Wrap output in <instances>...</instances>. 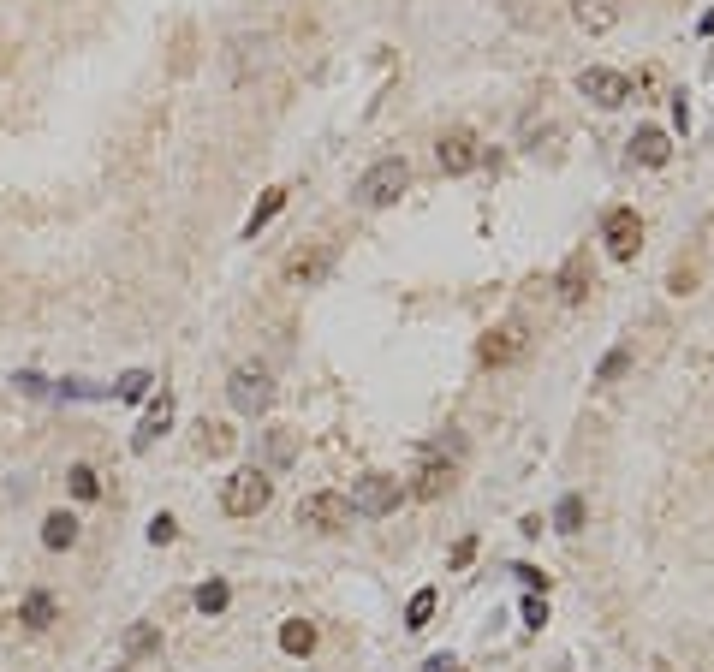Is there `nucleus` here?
I'll list each match as a JSON object with an SVG mask.
<instances>
[{
  "label": "nucleus",
  "instance_id": "nucleus-15",
  "mask_svg": "<svg viewBox=\"0 0 714 672\" xmlns=\"http://www.w3.org/2000/svg\"><path fill=\"white\" fill-rule=\"evenodd\" d=\"M72 542H78V518H72V512H48V518H42V548H48V554H66Z\"/></svg>",
  "mask_w": 714,
  "mask_h": 672
},
{
  "label": "nucleus",
  "instance_id": "nucleus-14",
  "mask_svg": "<svg viewBox=\"0 0 714 672\" xmlns=\"http://www.w3.org/2000/svg\"><path fill=\"white\" fill-rule=\"evenodd\" d=\"M631 155H637L643 167H667V155H673V143H667V131H655V125H643V131L631 137Z\"/></svg>",
  "mask_w": 714,
  "mask_h": 672
},
{
  "label": "nucleus",
  "instance_id": "nucleus-2",
  "mask_svg": "<svg viewBox=\"0 0 714 672\" xmlns=\"http://www.w3.org/2000/svg\"><path fill=\"white\" fill-rule=\"evenodd\" d=\"M405 185H411V167H405V155H387V161H375V167L357 179V203H369V209H387V203H399V197H405Z\"/></svg>",
  "mask_w": 714,
  "mask_h": 672
},
{
  "label": "nucleus",
  "instance_id": "nucleus-28",
  "mask_svg": "<svg viewBox=\"0 0 714 672\" xmlns=\"http://www.w3.org/2000/svg\"><path fill=\"white\" fill-rule=\"evenodd\" d=\"M524 625H530V631H542V625H548V601H542L536 589L524 595Z\"/></svg>",
  "mask_w": 714,
  "mask_h": 672
},
{
  "label": "nucleus",
  "instance_id": "nucleus-30",
  "mask_svg": "<svg viewBox=\"0 0 714 672\" xmlns=\"http://www.w3.org/2000/svg\"><path fill=\"white\" fill-rule=\"evenodd\" d=\"M423 672H465V661H459V655H429Z\"/></svg>",
  "mask_w": 714,
  "mask_h": 672
},
{
  "label": "nucleus",
  "instance_id": "nucleus-9",
  "mask_svg": "<svg viewBox=\"0 0 714 672\" xmlns=\"http://www.w3.org/2000/svg\"><path fill=\"white\" fill-rule=\"evenodd\" d=\"M435 161H441V173H471L476 167V137L459 125V131H447L441 143H435Z\"/></svg>",
  "mask_w": 714,
  "mask_h": 672
},
{
  "label": "nucleus",
  "instance_id": "nucleus-31",
  "mask_svg": "<svg viewBox=\"0 0 714 672\" xmlns=\"http://www.w3.org/2000/svg\"><path fill=\"white\" fill-rule=\"evenodd\" d=\"M625 363H631V357H625V351H613V357L601 363V381H613V375H625Z\"/></svg>",
  "mask_w": 714,
  "mask_h": 672
},
{
  "label": "nucleus",
  "instance_id": "nucleus-1",
  "mask_svg": "<svg viewBox=\"0 0 714 672\" xmlns=\"http://www.w3.org/2000/svg\"><path fill=\"white\" fill-rule=\"evenodd\" d=\"M268 500H274V482H268L262 464H244V470H233V476L221 482V512H227V518H256Z\"/></svg>",
  "mask_w": 714,
  "mask_h": 672
},
{
  "label": "nucleus",
  "instance_id": "nucleus-25",
  "mask_svg": "<svg viewBox=\"0 0 714 672\" xmlns=\"http://www.w3.org/2000/svg\"><path fill=\"white\" fill-rule=\"evenodd\" d=\"M149 387H155V375H149V369H131V375H119V399H143V393H149Z\"/></svg>",
  "mask_w": 714,
  "mask_h": 672
},
{
  "label": "nucleus",
  "instance_id": "nucleus-18",
  "mask_svg": "<svg viewBox=\"0 0 714 672\" xmlns=\"http://www.w3.org/2000/svg\"><path fill=\"white\" fill-rule=\"evenodd\" d=\"M191 601H197V613H209V619H215V613H227V601H233V583H227V577H209V583H203Z\"/></svg>",
  "mask_w": 714,
  "mask_h": 672
},
{
  "label": "nucleus",
  "instance_id": "nucleus-10",
  "mask_svg": "<svg viewBox=\"0 0 714 672\" xmlns=\"http://www.w3.org/2000/svg\"><path fill=\"white\" fill-rule=\"evenodd\" d=\"M566 6H572L578 30H590V36H607L619 24V12H625V0H566Z\"/></svg>",
  "mask_w": 714,
  "mask_h": 672
},
{
  "label": "nucleus",
  "instance_id": "nucleus-11",
  "mask_svg": "<svg viewBox=\"0 0 714 672\" xmlns=\"http://www.w3.org/2000/svg\"><path fill=\"white\" fill-rule=\"evenodd\" d=\"M167 423H173V393H155V399H149V411H143V423H137V435H131V447L149 452L161 435H167Z\"/></svg>",
  "mask_w": 714,
  "mask_h": 672
},
{
  "label": "nucleus",
  "instance_id": "nucleus-19",
  "mask_svg": "<svg viewBox=\"0 0 714 672\" xmlns=\"http://www.w3.org/2000/svg\"><path fill=\"white\" fill-rule=\"evenodd\" d=\"M280 649H286V655H310V649H316V625H310V619H286V625H280Z\"/></svg>",
  "mask_w": 714,
  "mask_h": 672
},
{
  "label": "nucleus",
  "instance_id": "nucleus-29",
  "mask_svg": "<svg viewBox=\"0 0 714 672\" xmlns=\"http://www.w3.org/2000/svg\"><path fill=\"white\" fill-rule=\"evenodd\" d=\"M512 577H524V583H530V589H536V595H542V589H548V577H542V571H536V565H512Z\"/></svg>",
  "mask_w": 714,
  "mask_h": 672
},
{
  "label": "nucleus",
  "instance_id": "nucleus-21",
  "mask_svg": "<svg viewBox=\"0 0 714 672\" xmlns=\"http://www.w3.org/2000/svg\"><path fill=\"white\" fill-rule=\"evenodd\" d=\"M554 530H560V536H578V530H584V494H566V500H560Z\"/></svg>",
  "mask_w": 714,
  "mask_h": 672
},
{
  "label": "nucleus",
  "instance_id": "nucleus-12",
  "mask_svg": "<svg viewBox=\"0 0 714 672\" xmlns=\"http://www.w3.org/2000/svg\"><path fill=\"white\" fill-rule=\"evenodd\" d=\"M447 488H453V458L429 452V458H423V470H417V482H411V494H417V500H441Z\"/></svg>",
  "mask_w": 714,
  "mask_h": 672
},
{
  "label": "nucleus",
  "instance_id": "nucleus-24",
  "mask_svg": "<svg viewBox=\"0 0 714 672\" xmlns=\"http://www.w3.org/2000/svg\"><path fill=\"white\" fill-rule=\"evenodd\" d=\"M161 649V631L155 625H131V637H125V655L137 661V655H155Z\"/></svg>",
  "mask_w": 714,
  "mask_h": 672
},
{
  "label": "nucleus",
  "instance_id": "nucleus-5",
  "mask_svg": "<svg viewBox=\"0 0 714 672\" xmlns=\"http://www.w3.org/2000/svg\"><path fill=\"white\" fill-rule=\"evenodd\" d=\"M399 500H405V482H393V476L369 470V476L357 482V494H352V512H357V518H387Z\"/></svg>",
  "mask_w": 714,
  "mask_h": 672
},
{
  "label": "nucleus",
  "instance_id": "nucleus-13",
  "mask_svg": "<svg viewBox=\"0 0 714 672\" xmlns=\"http://www.w3.org/2000/svg\"><path fill=\"white\" fill-rule=\"evenodd\" d=\"M512 357H518V328H488V334L476 339V363L482 369H500Z\"/></svg>",
  "mask_w": 714,
  "mask_h": 672
},
{
  "label": "nucleus",
  "instance_id": "nucleus-22",
  "mask_svg": "<svg viewBox=\"0 0 714 672\" xmlns=\"http://www.w3.org/2000/svg\"><path fill=\"white\" fill-rule=\"evenodd\" d=\"M66 488H72V500H96V494H102V482H96L90 464H72V470H66Z\"/></svg>",
  "mask_w": 714,
  "mask_h": 672
},
{
  "label": "nucleus",
  "instance_id": "nucleus-6",
  "mask_svg": "<svg viewBox=\"0 0 714 672\" xmlns=\"http://www.w3.org/2000/svg\"><path fill=\"white\" fill-rule=\"evenodd\" d=\"M328 262H334V250H328V244H316V238H304V244L280 262V280L304 292V286H316V280L328 274Z\"/></svg>",
  "mask_w": 714,
  "mask_h": 672
},
{
  "label": "nucleus",
  "instance_id": "nucleus-7",
  "mask_svg": "<svg viewBox=\"0 0 714 672\" xmlns=\"http://www.w3.org/2000/svg\"><path fill=\"white\" fill-rule=\"evenodd\" d=\"M601 238H607V256H613V262H631V256L643 250V215H637V209H613L607 226H601Z\"/></svg>",
  "mask_w": 714,
  "mask_h": 672
},
{
  "label": "nucleus",
  "instance_id": "nucleus-26",
  "mask_svg": "<svg viewBox=\"0 0 714 672\" xmlns=\"http://www.w3.org/2000/svg\"><path fill=\"white\" fill-rule=\"evenodd\" d=\"M197 435H203V441H197L203 452H227V447H233V429H227V423H203Z\"/></svg>",
  "mask_w": 714,
  "mask_h": 672
},
{
  "label": "nucleus",
  "instance_id": "nucleus-8",
  "mask_svg": "<svg viewBox=\"0 0 714 672\" xmlns=\"http://www.w3.org/2000/svg\"><path fill=\"white\" fill-rule=\"evenodd\" d=\"M578 90L590 96L595 108H625V102H631V78H625V72H607V66L578 72Z\"/></svg>",
  "mask_w": 714,
  "mask_h": 672
},
{
  "label": "nucleus",
  "instance_id": "nucleus-4",
  "mask_svg": "<svg viewBox=\"0 0 714 672\" xmlns=\"http://www.w3.org/2000/svg\"><path fill=\"white\" fill-rule=\"evenodd\" d=\"M298 524L304 530H316V536H340L346 524H352V500L346 494H304V506H298Z\"/></svg>",
  "mask_w": 714,
  "mask_h": 672
},
{
  "label": "nucleus",
  "instance_id": "nucleus-17",
  "mask_svg": "<svg viewBox=\"0 0 714 672\" xmlns=\"http://www.w3.org/2000/svg\"><path fill=\"white\" fill-rule=\"evenodd\" d=\"M18 619H24V631H48L54 625V595L48 589H30L24 607H18Z\"/></svg>",
  "mask_w": 714,
  "mask_h": 672
},
{
  "label": "nucleus",
  "instance_id": "nucleus-20",
  "mask_svg": "<svg viewBox=\"0 0 714 672\" xmlns=\"http://www.w3.org/2000/svg\"><path fill=\"white\" fill-rule=\"evenodd\" d=\"M280 209H286V191H262V203H256V209H250V221H244V238H256V232L274 221Z\"/></svg>",
  "mask_w": 714,
  "mask_h": 672
},
{
  "label": "nucleus",
  "instance_id": "nucleus-16",
  "mask_svg": "<svg viewBox=\"0 0 714 672\" xmlns=\"http://www.w3.org/2000/svg\"><path fill=\"white\" fill-rule=\"evenodd\" d=\"M584 292H590V256L578 250V256L560 268V298H566V304H584Z\"/></svg>",
  "mask_w": 714,
  "mask_h": 672
},
{
  "label": "nucleus",
  "instance_id": "nucleus-23",
  "mask_svg": "<svg viewBox=\"0 0 714 672\" xmlns=\"http://www.w3.org/2000/svg\"><path fill=\"white\" fill-rule=\"evenodd\" d=\"M429 619H435V589H417L411 607H405V631H423Z\"/></svg>",
  "mask_w": 714,
  "mask_h": 672
},
{
  "label": "nucleus",
  "instance_id": "nucleus-3",
  "mask_svg": "<svg viewBox=\"0 0 714 672\" xmlns=\"http://www.w3.org/2000/svg\"><path fill=\"white\" fill-rule=\"evenodd\" d=\"M227 399H233V411H244V417H262L274 405V375L262 363H238L233 375H227Z\"/></svg>",
  "mask_w": 714,
  "mask_h": 672
},
{
  "label": "nucleus",
  "instance_id": "nucleus-27",
  "mask_svg": "<svg viewBox=\"0 0 714 672\" xmlns=\"http://www.w3.org/2000/svg\"><path fill=\"white\" fill-rule=\"evenodd\" d=\"M173 536H179V524H173V512H155V518H149V542H155V548H167Z\"/></svg>",
  "mask_w": 714,
  "mask_h": 672
}]
</instances>
